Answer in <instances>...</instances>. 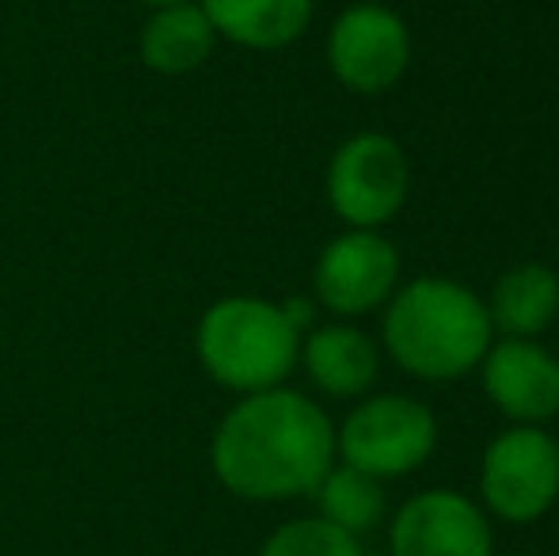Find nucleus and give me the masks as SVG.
Wrapping results in <instances>:
<instances>
[{
	"label": "nucleus",
	"mask_w": 559,
	"mask_h": 556,
	"mask_svg": "<svg viewBox=\"0 0 559 556\" xmlns=\"http://www.w3.org/2000/svg\"><path fill=\"white\" fill-rule=\"evenodd\" d=\"M210 465L222 488L248 504L312 496L335 465V423L297 389L248 393L217 423Z\"/></svg>",
	"instance_id": "1"
},
{
	"label": "nucleus",
	"mask_w": 559,
	"mask_h": 556,
	"mask_svg": "<svg viewBox=\"0 0 559 556\" xmlns=\"http://www.w3.org/2000/svg\"><path fill=\"white\" fill-rule=\"evenodd\" d=\"M381 340L389 358L419 381L468 378L495 340L487 301L464 282L423 275L384 301Z\"/></svg>",
	"instance_id": "2"
},
{
	"label": "nucleus",
	"mask_w": 559,
	"mask_h": 556,
	"mask_svg": "<svg viewBox=\"0 0 559 556\" xmlns=\"http://www.w3.org/2000/svg\"><path fill=\"white\" fill-rule=\"evenodd\" d=\"M194 355L210 381L228 393H263L294 374L301 332L286 320L282 301L233 294L214 301L194 328Z\"/></svg>",
	"instance_id": "3"
},
{
	"label": "nucleus",
	"mask_w": 559,
	"mask_h": 556,
	"mask_svg": "<svg viewBox=\"0 0 559 556\" xmlns=\"http://www.w3.org/2000/svg\"><path fill=\"white\" fill-rule=\"evenodd\" d=\"M438 450V419L423 401L404 393L358 397L335 427V461L354 465L377 481L419 473Z\"/></svg>",
	"instance_id": "4"
},
{
	"label": "nucleus",
	"mask_w": 559,
	"mask_h": 556,
	"mask_svg": "<svg viewBox=\"0 0 559 556\" xmlns=\"http://www.w3.org/2000/svg\"><path fill=\"white\" fill-rule=\"evenodd\" d=\"M324 191L346 229H384L412 194V161L396 138L366 130L335 149Z\"/></svg>",
	"instance_id": "5"
},
{
	"label": "nucleus",
	"mask_w": 559,
	"mask_h": 556,
	"mask_svg": "<svg viewBox=\"0 0 559 556\" xmlns=\"http://www.w3.org/2000/svg\"><path fill=\"white\" fill-rule=\"evenodd\" d=\"M484 511L510 527L545 519L559 499V442L545 427H507L479 461Z\"/></svg>",
	"instance_id": "6"
},
{
	"label": "nucleus",
	"mask_w": 559,
	"mask_h": 556,
	"mask_svg": "<svg viewBox=\"0 0 559 556\" xmlns=\"http://www.w3.org/2000/svg\"><path fill=\"white\" fill-rule=\"evenodd\" d=\"M328 66L354 96H381L412 66V31L392 8L358 0L328 31Z\"/></svg>",
	"instance_id": "7"
},
{
	"label": "nucleus",
	"mask_w": 559,
	"mask_h": 556,
	"mask_svg": "<svg viewBox=\"0 0 559 556\" xmlns=\"http://www.w3.org/2000/svg\"><path fill=\"white\" fill-rule=\"evenodd\" d=\"M400 286V252L381 229H346L328 240L312 268L317 305L338 320L384 309Z\"/></svg>",
	"instance_id": "8"
},
{
	"label": "nucleus",
	"mask_w": 559,
	"mask_h": 556,
	"mask_svg": "<svg viewBox=\"0 0 559 556\" xmlns=\"http://www.w3.org/2000/svg\"><path fill=\"white\" fill-rule=\"evenodd\" d=\"M392 556H495L487 511L456 488L412 496L389 522Z\"/></svg>",
	"instance_id": "9"
},
{
	"label": "nucleus",
	"mask_w": 559,
	"mask_h": 556,
	"mask_svg": "<svg viewBox=\"0 0 559 556\" xmlns=\"http://www.w3.org/2000/svg\"><path fill=\"white\" fill-rule=\"evenodd\" d=\"M476 370L495 412L518 427H545L559 416V358L545 343L499 335Z\"/></svg>",
	"instance_id": "10"
},
{
	"label": "nucleus",
	"mask_w": 559,
	"mask_h": 556,
	"mask_svg": "<svg viewBox=\"0 0 559 556\" xmlns=\"http://www.w3.org/2000/svg\"><path fill=\"white\" fill-rule=\"evenodd\" d=\"M309 381L324 397L335 401H358L373 389L377 370H381V347L354 324H317L301 335V355Z\"/></svg>",
	"instance_id": "11"
},
{
	"label": "nucleus",
	"mask_w": 559,
	"mask_h": 556,
	"mask_svg": "<svg viewBox=\"0 0 559 556\" xmlns=\"http://www.w3.org/2000/svg\"><path fill=\"white\" fill-rule=\"evenodd\" d=\"M217 31L199 0L153 8L138 35L141 66L156 76H187L202 69L217 50Z\"/></svg>",
	"instance_id": "12"
},
{
	"label": "nucleus",
	"mask_w": 559,
	"mask_h": 556,
	"mask_svg": "<svg viewBox=\"0 0 559 556\" xmlns=\"http://www.w3.org/2000/svg\"><path fill=\"white\" fill-rule=\"evenodd\" d=\"M217 38L243 50H286L309 31L312 0H199Z\"/></svg>",
	"instance_id": "13"
},
{
	"label": "nucleus",
	"mask_w": 559,
	"mask_h": 556,
	"mask_svg": "<svg viewBox=\"0 0 559 556\" xmlns=\"http://www.w3.org/2000/svg\"><path fill=\"white\" fill-rule=\"evenodd\" d=\"M487 317L499 335H514V340L545 335L559 317V275L545 263L510 268L487 297Z\"/></svg>",
	"instance_id": "14"
},
{
	"label": "nucleus",
	"mask_w": 559,
	"mask_h": 556,
	"mask_svg": "<svg viewBox=\"0 0 559 556\" xmlns=\"http://www.w3.org/2000/svg\"><path fill=\"white\" fill-rule=\"evenodd\" d=\"M312 499L320 507V519L335 522L338 530H346L354 537L373 534L384 522V511H389L384 481H377V476L361 473L354 465H343V461H335L328 469L324 481L312 492Z\"/></svg>",
	"instance_id": "15"
},
{
	"label": "nucleus",
	"mask_w": 559,
	"mask_h": 556,
	"mask_svg": "<svg viewBox=\"0 0 559 556\" xmlns=\"http://www.w3.org/2000/svg\"><path fill=\"white\" fill-rule=\"evenodd\" d=\"M259 556H366L361 553V537L338 530L335 522L309 514V519L282 522L278 530H271Z\"/></svg>",
	"instance_id": "16"
},
{
	"label": "nucleus",
	"mask_w": 559,
	"mask_h": 556,
	"mask_svg": "<svg viewBox=\"0 0 559 556\" xmlns=\"http://www.w3.org/2000/svg\"><path fill=\"white\" fill-rule=\"evenodd\" d=\"M282 312H286V320L301 335L309 328H317V301H309V297H289V301H282Z\"/></svg>",
	"instance_id": "17"
},
{
	"label": "nucleus",
	"mask_w": 559,
	"mask_h": 556,
	"mask_svg": "<svg viewBox=\"0 0 559 556\" xmlns=\"http://www.w3.org/2000/svg\"><path fill=\"white\" fill-rule=\"evenodd\" d=\"M138 4H145L148 12H153V8H168V4H183V0H138Z\"/></svg>",
	"instance_id": "18"
},
{
	"label": "nucleus",
	"mask_w": 559,
	"mask_h": 556,
	"mask_svg": "<svg viewBox=\"0 0 559 556\" xmlns=\"http://www.w3.org/2000/svg\"><path fill=\"white\" fill-rule=\"evenodd\" d=\"M507 556H525V553H507Z\"/></svg>",
	"instance_id": "19"
}]
</instances>
